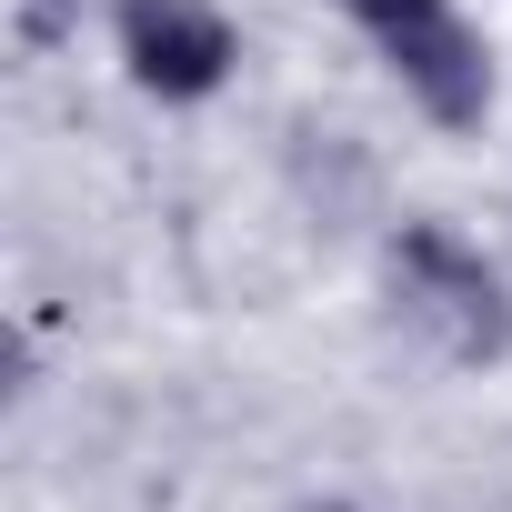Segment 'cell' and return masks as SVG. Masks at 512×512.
<instances>
[{
	"instance_id": "5b68a950",
	"label": "cell",
	"mask_w": 512,
	"mask_h": 512,
	"mask_svg": "<svg viewBox=\"0 0 512 512\" xmlns=\"http://www.w3.org/2000/svg\"><path fill=\"white\" fill-rule=\"evenodd\" d=\"M312 512H352V502H312Z\"/></svg>"
},
{
	"instance_id": "6da1fadb",
	"label": "cell",
	"mask_w": 512,
	"mask_h": 512,
	"mask_svg": "<svg viewBox=\"0 0 512 512\" xmlns=\"http://www.w3.org/2000/svg\"><path fill=\"white\" fill-rule=\"evenodd\" d=\"M382 292H392V322L452 372H492L512 352V282L452 221H402L382 241Z\"/></svg>"
},
{
	"instance_id": "3957f363",
	"label": "cell",
	"mask_w": 512,
	"mask_h": 512,
	"mask_svg": "<svg viewBox=\"0 0 512 512\" xmlns=\"http://www.w3.org/2000/svg\"><path fill=\"white\" fill-rule=\"evenodd\" d=\"M372 51L392 61V81L412 91L422 121H442V131H482V111H492V51H482V31L452 11V0L402 11L392 31H372Z\"/></svg>"
},
{
	"instance_id": "277c9868",
	"label": "cell",
	"mask_w": 512,
	"mask_h": 512,
	"mask_svg": "<svg viewBox=\"0 0 512 512\" xmlns=\"http://www.w3.org/2000/svg\"><path fill=\"white\" fill-rule=\"evenodd\" d=\"M342 11H352V21H362V31H392V21H402V11H422V0H342Z\"/></svg>"
},
{
	"instance_id": "7a4b0ae2",
	"label": "cell",
	"mask_w": 512,
	"mask_h": 512,
	"mask_svg": "<svg viewBox=\"0 0 512 512\" xmlns=\"http://www.w3.org/2000/svg\"><path fill=\"white\" fill-rule=\"evenodd\" d=\"M111 51L151 101H211L241 71V31L221 0H111Z\"/></svg>"
}]
</instances>
